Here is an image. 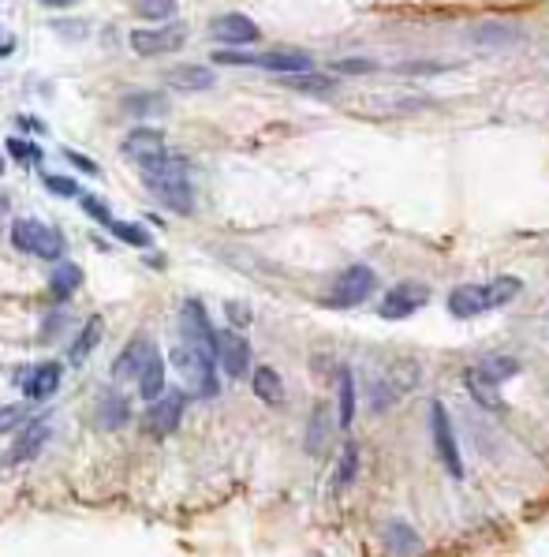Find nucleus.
Instances as JSON below:
<instances>
[{
    "instance_id": "25",
    "label": "nucleus",
    "mask_w": 549,
    "mask_h": 557,
    "mask_svg": "<svg viewBox=\"0 0 549 557\" xmlns=\"http://www.w3.org/2000/svg\"><path fill=\"white\" fill-rule=\"evenodd\" d=\"M475 367H479V374L486 378V382L501 386V382H508V378L520 374V359L516 356H486L482 363H475Z\"/></svg>"
},
{
    "instance_id": "38",
    "label": "nucleus",
    "mask_w": 549,
    "mask_h": 557,
    "mask_svg": "<svg viewBox=\"0 0 549 557\" xmlns=\"http://www.w3.org/2000/svg\"><path fill=\"white\" fill-rule=\"evenodd\" d=\"M8 150H12L15 154V161H38V146L34 143H19V139H12V143H8Z\"/></svg>"
},
{
    "instance_id": "1",
    "label": "nucleus",
    "mask_w": 549,
    "mask_h": 557,
    "mask_svg": "<svg viewBox=\"0 0 549 557\" xmlns=\"http://www.w3.org/2000/svg\"><path fill=\"white\" fill-rule=\"evenodd\" d=\"M139 172H142V184L150 187V195L161 206H169L172 214H191L195 210V187H191L187 161L183 158L165 154V158L139 165Z\"/></svg>"
},
{
    "instance_id": "16",
    "label": "nucleus",
    "mask_w": 549,
    "mask_h": 557,
    "mask_svg": "<svg viewBox=\"0 0 549 557\" xmlns=\"http://www.w3.org/2000/svg\"><path fill=\"white\" fill-rule=\"evenodd\" d=\"M135 389H139L142 400L165 397V359H161V352H157V348H150V352H146V363H142L139 378H135Z\"/></svg>"
},
{
    "instance_id": "39",
    "label": "nucleus",
    "mask_w": 549,
    "mask_h": 557,
    "mask_svg": "<svg viewBox=\"0 0 549 557\" xmlns=\"http://www.w3.org/2000/svg\"><path fill=\"white\" fill-rule=\"evenodd\" d=\"M337 72H344V75L374 72V64H370V60H340V64H337Z\"/></svg>"
},
{
    "instance_id": "9",
    "label": "nucleus",
    "mask_w": 549,
    "mask_h": 557,
    "mask_svg": "<svg viewBox=\"0 0 549 557\" xmlns=\"http://www.w3.org/2000/svg\"><path fill=\"white\" fill-rule=\"evenodd\" d=\"M183 404H187V393H169V397H157L150 400V408L142 412V430L150 438H172V430L180 427L183 419Z\"/></svg>"
},
{
    "instance_id": "32",
    "label": "nucleus",
    "mask_w": 549,
    "mask_h": 557,
    "mask_svg": "<svg viewBox=\"0 0 549 557\" xmlns=\"http://www.w3.org/2000/svg\"><path fill=\"white\" fill-rule=\"evenodd\" d=\"M109 232H113L116 240L131 243V247H150V232L142 229V225H131V221H113Z\"/></svg>"
},
{
    "instance_id": "4",
    "label": "nucleus",
    "mask_w": 549,
    "mask_h": 557,
    "mask_svg": "<svg viewBox=\"0 0 549 557\" xmlns=\"http://www.w3.org/2000/svg\"><path fill=\"white\" fill-rule=\"evenodd\" d=\"M12 243L23 251V255H34V258H45V262H60L64 258V236H60L53 225H42V221H34V217H23V221H15L12 225Z\"/></svg>"
},
{
    "instance_id": "14",
    "label": "nucleus",
    "mask_w": 549,
    "mask_h": 557,
    "mask_svg": "<svg viewBox=\"0 0 549 557\" xmlns=\"http://www.w3.org/2000/svg\"><path fill=\"white\" fill-rule=\"evenodd\" d=\"M15 382H19V389H23V397L49 400L60 389V363H38V367H27V371H19Z\"/></svg>"
},
{
    "instance_id": "2",
    "label": "nucleus",
    "mask_w": 549,
    "mask_h": 557,
    "mask_svg": "<svg viewBox=\"0 0 549 557\" xmlns=\"http://www.w3.org/2000/svg\"><path fill=\"white\" fill-rule=\"evenodd\" d=\"M172 367L183 378V393L187 397H217L221 382H217V359L213 356L180 341L172 348Z\"/></svg>"
},
{
    "instance_id": "36",
    "label": "nucleus",
    "mask_w": 549,
    "mask_h": 557,
    "mask_svg": "<svg viewBox=\"0 0 549 557\" xmlns=\"http://www.w3.org/2000/svg\"><path fill=\"white\" fill-rule=\"evenodd\" d=\"M45 187H49L53 195H64V199H79V187L71 184L68 176H45Z\"/></svg>"
},
{
    "instance_id": "21",
    "label": "nucleus",
    "mask_w": 549,
    "mask_h": 557,
    "mask_svg": "<svg viewBox=\"0 0 549 557\" xmlns=\"http://www.w3.org/2000/svg\"><path fill=\"white\" fill-rule=\"evenodd\" d=\"M464 386H467V393H471V397L479 400L482 408H490V412H505V397L497 393V386H493V382H486V378H482L479 367H467V371H464Z\"/></svg>"
},
{
    "instance_id": "26",
    "label": "nucleus",
    "mask_w": 549,
    "mask_h": 557,
    "mask_svg": "<svg viewBox=\"0 0 549 557\" xmlns=\"http://www.w3.org/2000/svg\"><path fill=\"white\" fill-rule=\"evenodd\" d=\"M355 475H359V445H355V442H344V449H340L337 475H333V494H340V490H348V486L355 483Z\"/></svg>"
},
{
    "instance_id": "6",
    "label": "nucleus",
    "mask_w": 549,
    "mask_h": 557,
    "mask_svg": "<svg viewBox=\"0 0 549 557\" xmlns=\"http://www.w3.org/2000/svg\"><path fill=\"white\" fill-rule=\"evenodd\" d=\"M430 438H434V453H437V460H441V468H445L452 479H464V457H460L456 430H452V419L441 400H430Z\"/></svg>"
},
{
    "instance_id": "40",
    "label": "nucleus",
    "mask_w": 549,
    "mask_h": 557,
    "mask_svg": "<svg viewBox=\"0 0 549 557\" xmlns=\"http://www.w3.org/2000/svg\"><path fill=\"white\" fill-rule=\"evenodd\" d=\"M64 154H68V161H71V165H79V169H83V172H90V176H94V172H98V165H94V161H90V158H83V154H75V150H64Z\"/></svg>"
},
{
    "instance_id": "15",
    "label": "nucleus",
    "mask_w": 549,
    "mask_h": 557,
    "mask_svg": "<svg viewBox=\"0 0 549 557\" xmlns=\"http://www.w3.org/2000/svg\"><path fill=\"white\" fill-rule=\"evenodd\" d=\"M486 311H493L486 285H460L449 292V315L452 318H479V315H486Z\"/></svg>"
},
{
    "instance_id": "18",
    "label": "nucleus",
    "mask_w": 549,
    "mask_h": 557,
    "mask_svg": "<svg viewBox=\"0 0 549 557\" xmlns=\"http://www.w3.org/2000/svg\"><path fill=\"white\" fill-rule=\"evenodd\" d=\"M154 344L146 341V337H131L127 341V348L116 356V363H113V382H127V378H139V371H142V363H146V352H150Z\"/></svg>"
},
{
    "instance_id": "11",
    "label": "nucleus",
    "mask_w": 549,
    "mask_h": 557,
    "mask_svg": "<svg viewBox=\"0 0 549 557\" xmlns=\"http://www.w3.org/2000/svg\"><path fill=\"white\" fill-rule=\"evenodd\" d=\"M187 42V27H157V30H135L131 34V49L139 57H161V53H176Z\"/></svg>"
},
{
    "instance_id": "35",
    "label": "nucleus",
    "mask_w": 549,
    "mask_h": 557,
    "mask_svg": "<svg viewBox=\"0 0 549 557\" xmlns=\"http://www.w3.org/2000/svg\"><path fill=\"white\" fill-rule=\"evenodd\" d=\"M83 210L90 217H94V221H101V225H105V229H109V225H113V214H109V206H105V202L98 199V195H83Z\"/></svg>"
},
{
    "instance_id": "34",
    "label": "nucleus",
    "mask_w": 549,
    "mask_h": 557,
    "mask_svg": "<svg viewBox=\"0 0 549 557\" xmlns=\"http://www.w3.org/2000/svg\"><path fill=\"white\" fill-rule=\"evenodd\" d=\"M23 423H27V408L23 404H4L0 408V438L12 434L15 427H23Z\"/></svg>"
},
{
    "instance_id": "19",
    "label": "nucleus",
    "mask_w": 549,
    "mask_h": 557,
    "mask_svg": "<svg viewBox=\"0 0 549 557\" xmlns=\"http://www.w3.org/2000/svg\"><path fill=\"white\" fill-rule=\"evenodd\" d=\"M355 408H359V397H355V374L348 367H340L337 374V427L348 430L355 423Z\"/></svg>"
},
{
    "instance_id": "30",
    "label": "nucleus",
    "mask_w": 549,
    "mask_h": 557,
    "mask_svg": "<svg viewBox=\"0 0 549 557\" xmlns=\"http://www.w3.org/2000/svg\"><path fill=\"white\" fill-rule=\"evenodd\" d=\"M523 281L520 277H493L490 285H486V292H490V307H505V303H512L516 296H520Z\"/></svg>"
},
{
    "instance_id": "28",
    "label": "nucleus",
    "mask_w": 549,
    "mask_h": 557,
    "mask_svg": "<svg viewBox=\"0 0 549 557\" xmlns=\"http://www.w3.org/2000/svg\"><path fill=\"white\" fill-rule=\"evenodd\" d=\"M284 83L292 86V90H299V94H333L337 79H333V75L303 72V75H284Z\"/></svg>"
},
{
    "instance_id": "12",
    "label": "nucleus",
    "mask_w": 549,
    "mask_h": 557,
    "mask_svg": "<svg viewBox=\"0 0 549 557\" xmlns=\"http://www.w3.org/2000/svg\"><path fill=\"white\" fill-rule=\"evenodd\" d=\"M217 363L228 378H247L251 371V344L243 341L236 329H225L217 333Z\"/></svg>"
},
{
    "instance_id": "42",
    "label": "nucleus",
    "mask_w": 549,
    "mask_h": 557,
    "mask_svg": "<svg viewBox=\"0 0 549 557\" xmlns=\"http://www.w3.org/2000/svg\"><path fill=\"white\" fill-rule=\"evenodd\" d=\"M4 214H8V202L0 199V217H4Z\"/></svg>"
},
{
    "instance_id": "22",
    "label": "nucleus",
    "mask_w": 549,
    "mask_h": 557,
    "mask_svg": "<svg viewBox=\"0 0 549 557\" xmlns=\"http://www.w3.org/2000/svg\"><path fill=\"white\" fill-rule=\"evenodd\" d=\"M329 430H333V419H329V404H314V412L307 419V453H322L325 442H329Z\"/></svg>"
},
{
    "instance_id": "20",
    "label": "nucleus",
    "mask_w": 549,
    "mask_h": 557,
    "mask_svg": "<svg viewBox=\"0 0 549 557\" xmlns=\"http://www.w3.org/2000/svg\"><path fill=\"white\" fill-rule=\"evenodd\" d=\"M251 389H254V397L262 400V404H269V408L284 404V382H281V374L273 371V367H254V371H251Z\"/></svg>"
},
{
    "instance_id": "24",
    "label": "nucleus",
    "mask_w": 549,
    "mask_h": 557,
    "mask_svg": "<svg viewBox=\"0 0 549 557\" xmlns=\"http://www.w3.org/2000/svg\"><path fill=\"white\" fill-rule=\"evenodd\" d=\"M79 285H83V270H79L75 262H57V270H53V277H49L53 300H68Z\"/></svg>"
},
{
    "instance_id": "27",
    "label": "nucleus",
    "mask_w": 549,
    "mask_h": 557,
    "mask_svg": "<svg viewBox=\"0 0 549 557\" xmlns=\"http://www.w3.org/2000/svg\"><path fill=\"white\" fill-rule=\"evenodd\" d=\"M101 329H105V326H101L98 315L86 322L83 333H79V337H75V344H71V363H83V359L90 356L94 348H98V344H101Z\"/></svg>"
},
{
    "instance_id": "31",
    "label": "nucleus",
    "mask_w": 549,
    "mask_h": 557,
    "mask_svg": "<svg viewBox=\"0 0 549 557\" xmlns=\"http://www.w3.org/2000/svg\"><path fill=\"white\" fill-rule=\"evenodd\" d=\"M385 546L396 550V554H408V550L419 546V535H415L408 524H389V531H385Z\"/></svg>"
},
{
    "instance_id": "37",
    "label": "nucleus",
    "mask_w": 549,
    "mask_h": 557,
    "mask_svg": "<svg viewBox=\"0 0 549 557\" xmlns=\"http://www.w3.org/2000/svg\"><path fill=\"white\" fill-rule=\"evenodd\" d=\"M225 311L232 326H247V322H251V307H247V303H225Z\"/></svg>"
},
{
    "instance_id": "43",
    "label": "nucleus",
    "mask_w": 549,
    "mask_h": 557,
    "mask_svg": "<svg viewBox=\"0 0 549 557\" xmlns=\"http://www.w3.org/2000/svg\"><path fill=\"white\" fill-rule=\"evenodd\" d=\"M0 172H4V158H0Z\"/></svg>"
},
{
    "instance_id": "10",
    "label": "nucleus",
    "mask_w": 549,
    "mask_h": 557,
    "mask_svg": "<svg viewBox=\"0 0 549 557\" xmlns=\"http://www.w3.org/2000/svg\"><path fill=\"white\" fill-rule=\"evenodd\" d=\"M210 38L221 45H232V49H240V45H254L258 38H262V30H258V23L254 19H247V15L240 12H228V15H217L210 23Z\"/></svg>"
},
{
    "instance_id": "7",
    "label": "nucleus",
    "mask_w": 549,
    "mask_h": 557,
    "mask_svg": "<svg viewBox=\"0 0 549 557\" xmlns=\"http://www.w3.org/2000/svg\"><path fill=\"white\" fill-rule=\"evenodd\" d=\"M426 303H430V285H423V281H400L396 288L385 292L378 315L385 322H400V318H411L415 311H423Z\"/></svg>"
},
{
    "instance_id": "5",
    "label": "nucleus",
    "mask_w": 549,
    "mask_h": 557,
    "mask_svg": "<svg viewBox=\"0 0 549 557\" xmlns=\"http://www.w3.org/2000/svg\"><path fill=\"white\" fill-rule=\"evenodd\" d=\"M374 288H378V273L370 270V266H348L344 273H337V281L333 288L325 292V307H337V311H348V307H359L374 296Z\"/></svg>"
},
{
    "instance_id": "13",
    "label": "nucleus",
    "mask_w": 549,
    "mask_h": 557,
    "mask_svg": "<svg viewBox=\"0 0 549 557\" xmlns=\"http://www.w3.org/2000/svg\"><path fill=\"white\" fill-rule=\"evenodd\" d=\"M124 158L135 161V165H146V161H157L169 154V143H165V131L157 128H135L131 135L124 139Z\"/></svg>"
},
{
    "instance_id": "8",
    "label": "nucleus",
    "mask_w": 549,
    "mask_h": 557,
    "mask_svg": "<svg viewBox=\"0 0 549 557\" xmlns=\"http://www.w3.org/2000/svg\"><path fill=\"white\" fill-rule=\"evenodd\" d=\"M180 337L183 344H191V348L217 359V329L210 326V315L198 300H187L180 307Z\"/></svg>"
},
{
    "instance_id": "17",
    "label": "nucleus",
    "mask_w": 549,
    "mask_h": 557,
    "mask_svg": "<svg viewBox=\"0 0 549 557\" xmlns=\"http://www.w3.org/2000/svg\"><path fill=\"white\" fill-rule=\"evenodd\" d=\"M213 79H217V75H213L210 68H202V64H180V68L165 72V83H169L172 90H180V94H198V90H210Z\"/></svg>"
},
{
    "instance_id": "3",
    "label": "nucleus",
    "mask_w": 549,
    "mask_h": 557,
    "mask_svg": "<svg viewBox=\"0 0 549 557\" xmlns=\"http://www.w3.org/2000/svg\"><path fill=\"white\" fill-rule=\"evenodd\" d=\"M213 64H251V68H266L277 75H303L314 68V60L299 49H273V53H240V49H221L213 53Z\"/></svg>"
},
{
    "instance_id": "41",
    "label": "nucleus",
    "mask_w": 549,
    "mask_h": 557,
    "mask_svg": "<svg viewBox=\"0 0 549 557\" xmlns=\"http://www.w3.org/2000/svg\"><path fill=\"white\" fill-rule=\"evenodd\" d=\"M45 8H71V4H79V0H42Z\"/></svg>"
},
{
    "instance_id": "33",
    "label": "nucleus",
    "mask_w": 549,
    "mask_h": 557,
    "mask_svg": "<svg viewBox=\"0 0 549 557\" xmlns=\"http://www.w3.org/2000/svg\"><path fill=\"white\" fill-rule=\"evenodd\" d=\"M135 12L142 19H169L176 12V0H135Z\"/></svg>"
},
{
    "instance_id": "29",
    "label": "nucleus",
    "mask_w": 549,
    "mask_h": 557,
    "mask_svg": "<svg viewBox=\"0 0 549 557\" xmlns=\"http://www.w3.org/2000/svg\"><path fill=\"white\" fill-rule=\"evenodd\" d=\"M127 400L124 397H101L98 400V423L105 430H116V427H124L127 423Z\"/></svg>"
},
{
    "instance_id": "23",
    "label": "nucleus",
    "mask_w": 549,
    "mask_h": 557,
    "mask_svg": "<svg viewBox=\"0 0 549 557\" xmlns=\"http://www.w3.org/2000/svg\"><path fill=\"white\" fill-rule=\"evenodd\" d=\"M45 438H49V423H30L27 430H23V438L15 442V449H12V460L15 464H23V460H30V457H38L42 453V445H45Z\"/></svg>"
}]
</instances>
